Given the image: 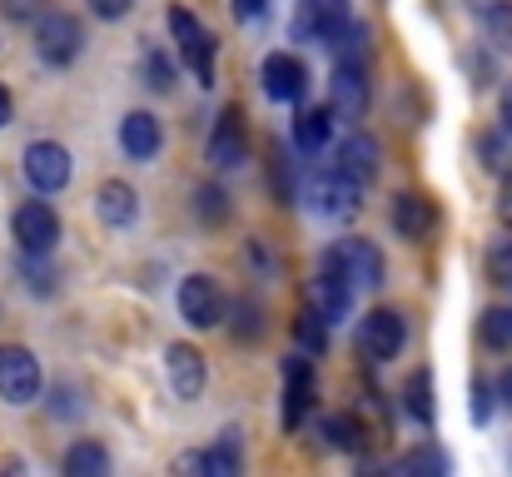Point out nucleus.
Instances as JSON below:
<instances>
[{
    "label": "nucleus",
    "instance_id": "obj_1",
    "mask_svg": "<svg viewBox=\"0 0 512 477\" xmlns=\"http://www.w3.org/2000/svg\"><path fill=\"white\" fill-rule=\"evenodd\" d=\"M304 199H309L324 219H353V214L363 209V184L329 164V169H314V174H309Z\"/></svg>",
    "mask_w": 512,
    "mask_h": 477
},
{
    "label": "nucleus",
    "instance_id": "obj_2",
    "mask_svg": "<svg viewBox=\"0 0 512 477\" xmlns=\"http://www.w3.org/2000/svg\"><path fill=\"white\" fill-rule=\"evenodd\" d=\"M358 358H368V363H388V358H398L403 353V343H408V323L398 309H373V314L358 318Z\"/></svg>",
    "mask_w": 512,
    "mask_h": 477
},
{
    "label": "nucleus",
    "instance_id": "obj_3",
    "mask_svg": "<svg viewBox=\"0 0 512 477\" xmlns=\"http://www.w3.org/2000/svg\"><path fill=\"white\" fill-rule=\"evenodd\" d=\"M10 229H15V244H20L25 259H45V254L60 244V214H55L45 199H25V204L15 209Z\"/></svg>",
    "mask_w": 512,
    "mask_h": 477
},
{
    "label": "nucleus",
    "instance_id": "obj_4",
    "mask_svg": "<svg viewBox=\"0 0 512 477\" xmlns=\"http://www.w3.org/2000/svg\"><path fill=\"white\" fill-rule=\"evenodd\" d=\"M170 35L179 40V55L194 70V80L199 85H214V35L199 25V15L184 10V5H170Z\"/></svg>",
    "mask_w": 512,
    "mask_h": 477
},
{
    "label": "nucleus",
    "instance_id": "obj_5",
    "mask_svg": "<svg viewBox=\"0 0 512 477\" xmlns=\"http://www.w3.org/2000/svg\"><path fill=\"white\" fill-rule=\"evenodd\" d=\"M35 20H40V25H35V50H40V60L55 65V70H65V65L85 50L80 20L65 15V10H50V15H35Z\"/></svg>",
    "mask_w": 512,
    "mask_h": 477
},
{
    "label": "nucleus",
    "instance_id": "obj_6",
    "mask_svg": "<svg viewBox=\"0 0 512 477\" xmlns=\"http://www.w3.org/2000/svg\"><path fill=\"white\" fill-rule=\"evenodd\" d=\"M40 383H45L40 378V358L30 348H20V343H5L0 348V398L25 408V403L40 398Z\"/></svg>",
    "mask_w": 512,
    "mask_h": 477
},
{
    "label": "nucleus",
    "instance_id": "obj_7",
    "mask_svg": "<svg viewBox=\"0 0 512 477\" xmlns=\"http://www.w3.org/2000/svg\"><path fill=\"white\" fill-rule=\"evenodd\" d=\"M309 309L324 318V323H343L348 309H353V284H348V274L339 269L334 249L319 259V274H314V289H309Z\"/></svg>",
    "mask_w": 512,
    "mask_h": 477
},
{
    "label": "nucleus",
    "instance_id": "obj_8",
    "mask_svg": "<svg viewBox=\"0 0 512 477\" xmlns=\"http://www.w3.org/2000/svg\"><path fill=\"white\" fill-rule=\"evenodd\" d=\"M259 85H264L269 100L294 105V100L309 95V65H304L299 55H289V50H274V55H264V65H259Z\"/></svg>",
    "mask_w": 512,
    "mask_h": 477
},
{
    "label": "nucleus",
    "instance_id": "obj_9",
    "mask_svg": "<svg viewBox=\"0 0 512 477\" xmlns=\"http://www.w3.org/2000/svg\"><path fill=\"white\" fill-rule=\"evenodd\" d=\"M70 174H75V164H70V150H65V145H55V140H35V145L25 150V179H30L40 194L65 189Z\"/></svg>",
    "mask_w": 512,
    "mask_h": 477
},
{
    "label": "nucleus",
    "instance_id": "obj_10",
    "mask_svg": "<svg viewBox=\"0 0 512 477\" xmlns=\"http://www.w3.org/2000/svg\"><path fill=\"white\" fill-rule=\"evenodd\" d=\"M348 15H353L348 0H299V10H294V35L329 45L339 30H348Z\"/></svg>",
    "mask_w": 512,
    "mask_h": 477
},
{
    "label": "nucleus",
    "instance_id": "obj_11",
    "mask_svg": "<svg viewBox=\"0 0 512 477\" xmlns=\"http://www.w3.org/2000/svg\"><path fill=\"white\" fill-rule=\"evenodd\" d=\"M179 314L189 318V328H214L224 318V289L209 274H189L179 284Z\"/></svg>",
    "mask_w": 512,
    "mask_h": 477
},
{
    "label": "nucleus",
    "instance_id": "obj_12",
    "mask_svg": "<svg viewBox=\"0 0 512 477\" xmlns=\"http://www.w3.org/2000/svg\"><path fill=\"white\" fill-rule=\"evenodd\" d=\"M334 259H339V269L348 274L353 294L383 284V254H378V244H368V239H339L334 244Z\"/></svg>",
    "mask_w": 512,
    "mask_h": 477
},
{
    "label": "nucleus",
    "instance_id": "obj_13",
    "mask_svg": "<svg viewBox=\"0 0 512 477\" xmlns=\"http://www.w3.org/2000/svg\"><path fill=\"white\" fill-rule=\"evenodd\" d=\"M165 373H170L174 398H184V403H194V398L204 393V383H209L204 353L189 348V343H170V353H165Z\"/></svg>",
    "mask_w": 512,
    "mask_h": 477
},
{
    "label": "nucleus",
    "instance_id": "obj_14",
    "mask_svg": "<svg viewBox=\"0 0 512 477\" xmlns=\"http://www.w3.org/2000/svg\"><path fill=\"white\" fill-rule=\"evenodd\" d=\"M204 155H209L214 169H239V164L249 159V135H244V115H239V110H224V115H219V125H214Z\"/></svg>",
    "mask_w": 512,
    "mask_h": 477
},
{
    "label": "nucleus",
    "instance_id": "obj_15",
    "mask_svg": "<svg viewBox=\"0 0 512 477\" xmlns=\"http://www.w3.org/2000/svg\"><path fill=\"white\" fill-rule=\"evenodd\" d=\"M329 90H334V110H343L348 120H358V115L368 110V70H363V60H348V55H339Z\"/></svg>",
    "mask_w": 512,
    "mask_h": 477
},
{
    "label": "nucleus",
    "instance_id": "obj_16",
    "mask_svg": "<svg viewBox=\"0 0 512 477\" xmlns=\"http://www.w3.org/2000/svg\"><path fill=\"white\" fill-rule=\"evenodd\" d=\"M309 403H314V368L309 358H289L284 363V428L289 433H299Z\"/></svg>",
    "mask_w": 512,
    "mask_h": 477
},
{
    "label": "nucleus",
    "instance_id": "obj_17",
    "mask_svg": "<svg viewBox=\"0 0 512 477\" xmlns=\"http://www.w3.org/2000/svg\"><path fill=\"white\" fill-rule=\"evenodd\" d=\"M393 229H398L408 244L433 239V229H438V209H433V199H423V194H398V199H393Z\"/></svg>",
    "mask_w": 512,
    "mask_h": 477
},
{
    "label": "nucleus",
    "instance_id": "obj_18",
    "mask_svg": "<svg viewBox=\"0 0 512 477\" xmlns=\"http://www.w3.org/2000/svg\"><path fill=\"white\" fill-rule=\"evenodd\" d=\"M160 145H165V130H160V120L150 115V110H135V115H125V125H120V150L130 159H155L160 155Z\"/></svg>",
    "mask_w": 512,
    "mask_h": 477
},
{
    "label": "nucleus",
    "instance_id": "obj_19",
    "mask_svg": "<svg viewBox=\"0 0 512 477\" xmlns=\"http://www.w3.org/2000/svg\"><path fill=\"white\" fill-rule=\"evenodd\" d=\"M378 140L373 135H348L339 145V155H334V169H343L348 179H358L363 189L373 184V174H378Z\"/></svg>",
    "mask_w": 512,
    "mask_h": 477
},
{
    "label": "nucleus",
    "instance_id": "obj_20",
    "mask_svg": "<svg viewBox=\"0 0 512 477\" xmlns=\"http://www.w3.org/2000/svg\"><path fill=\"white\" fill-rule=\"evenodd\" d=\"M95 209H100V219H105V224L125 229V224H135L140 199H135V189H130L125 179H105V184H100V194H95Z\"/></svg>",
    "mask_w": 512,
    "mask_h": 477
},
{
    "label": "nucleus",
    "instance_id": "obj_21",
    "mask_svg": "<svg viewBox=\"0 0 512 477\" xmlns=\"http://www.w3.org/2000/svg\"><path fill=\"white\" fill-rule=\"evenodd\" d=\"M329 130H334V110H324V105L299 110V120H294V140H299V150H324V145H329Z\"/></svg>",
    "mask_w": 512,
    "mask_h": 477
},
{
    "label": "nucleus",
    "instance_id": "obj_22",
    "mask_svg": "<svg viewBox=\"0 0 512 477\" xmlns=\"http://www.w3.org/2000/svg\"><path fill=\"white\" fill-rule=\"evenodd\" d=\"M65 473H70V477H105V473H110V453H105L100 443L80 438V443L65 453Z\"/></svg>",
    "mask_w": 512,
    "mask_h": 477
},
{
    "label": "nucleus",
    "instance_id": "obj_23",
    "mask_svg": "<svg viewBox=\"0 0 512 477\" xmlns=\"http://www.w3.org/2000/svg\"><path fill=\"white\" fill-rule=\"evenodd\" d=\"M403 403H408V413H413L418 423H433V418H438V403H433V373H428V368L408 378V388H403Z\"/></svg>",
    "mask_w": 512,
    "mask_h": 477
},
{
    "label": "nucleus",
    "instance_id": "obj_24",
    "mask_svg": "<svg viewBox=\"0 0 512 477\" xmlns=\"http://www.w3.org/2000/svg\"><path fill=\"white\" fill-rule=\"evenodd\" d=\"M483 30H488V40L498 50L512 55V0H488L483 5Z\"/></svg>",
    "mask_w": 512,
    "mask_h": 477
},
{
    "label": "nucleus",
    "instance_id": "obj_25",
    "mask_svg": "<svg viewBox=\"0 0 512 477\" xmlns=\"http://www.w3.org/2000/svg\"><path fill=\"white\" fill-rule=\"evenodd\" d=\"M478 333H483V343L488 348H512V309L503 304V309H488V314L478 318Z\"/></svg>",
    "mask_w": 512,
    "mask_h": 477
},
{
    "label": "nucleus",
    "instance_id": "obj_26",
    "mask_svg": "<svg viewBox=\"0 0 512 477\" xmlns=\"http://www.w3.org/2000/svg\"><path fill=\"white\" fill-rule=\"evenodd\" d=\"M324 438H329V448H343V453H358V448H363V428H358L353 413L324 418Z\"/></svg>",
    "mask_w": 512,
    "mask_h": 477
},
{
    "label": "nucleus",
    "instance_id": "obj_27",
    "mask_svg": "<svg viewBox=\"0 0 512 477\" xmlns=\"http://www.w3.org/2000/svg\"><path fill=\"white\" fill-rule=\"evenodd\" d=\"M140 75H145V85H150L155 95H170L174 90V65L160 50H145V55H140Z\"/></svg>",
    "mask_w": 512,
    "mask_h": 477
},
{
    "label": "nucleus",
    "instance_id": "obj_28",
    "mask_svg": "<svg viewBox=\"0 0 512 477\" xmlns=\"http://www.w3.org/2000/svg\"><path fill=\"white\" fill-rule=\"evenodd\" d=\"M294 338L304 343V353H324L329 348V323L309 309V314H299V323H294Z\"/></svg>",
    "mask_w": 512,
    "mask_h": 477
},
{
    "label": "nucleus",
    "instance_id": "obj_29",
    "mask_svg": "<svg viewBox=\"0 0 512 477\" xmlns=\"http://www.w3.org/2000/svg\"><path fill=\"white\" fill-rule=\"evenodd\" d=\"M199 214H204V224H224L229 219V194L219 184H204L199 189Z\"/></svg>",
    "mask_w": 512,
    "mask_h": 477
},
{
    "label": "nucleus",
    "instance_id": "obj_30",
    "mask_svg": "<svg viewBox=\"0 0 512 477\" xmlns=\"http://www.w3.org/2000/svg\"><path fill=\"white\" fill-rule=\"evenodd\" d=\"M488 279L503 284V289H512V239H503V244L488 249Z\"/></svg>",
    "mask_w": 512,
    "mask_h": 477
},
{
    "label": "nucleus",
    "instance_id": "obj_31",
    "mask_svg": "<svg viewBox=\"0 0 512 477\" xmlns=\"http://www.w3.org/2000/svg\"><path fill=\"white\" fill-rule=\"evenodd\" d=\"M393 468H398V473H443V468H448V458H443V453H423V448H418V453L398 458Z\"/></svg>",
    "mask_w": 512,
    "mask_h": 477
},
{
    "label": "nucleus",
    "instance_id": "obj_32",
    "mask_svg": "<svg viewBox=\"0 0 512 477\" xmlns=\"http://www.w3.org/2000/svg\"><path fill=\"white\" fill-rule=\"evenodd\" d=\"M234 333H239V338H259V333H264V318H259V304H239V318H234Z\"/></svg>",
    "mask_w": 512,
    "mask_h": 477
},
{
    "label": "nucleus",
    "instance_id": "obj_33",
    "mask_svg": "<svg viewBox=\"0 0 512 477\" xmlns=\"http://www.w3.org/2000/svg\"><path fill=\"white\" fill-rule=\"evenodd\" d=\"M0 10H5L10 20H35V15L45 10V0H0Z\"/></svg>",
    "mask_w": 512,
    "mask_h": 477
},
{
    "label": "nucleus",
    "instance_id": "obj_34",
    "mask_svg": "<svg viewBox=\"0 0 512 477\" xmlns=\"http://www.w3.org/2000/svg\"><path fill=\"white\" fill-rule=\"evenodd\" d=\"M130 5H135V0H90V10H95L100 20H120V15H130Z\"/></svg>",
    "mask_w": 512,
    "mask_h": 477
},
{
    "label": "nucleus",
    "instance_id": "obj_35",
    "mask_svg": "<svg viewBox=\"0 0 512 477\" xmlns=\"http://www.w3.org/2000/svg\"><path fill=\"white\" fill-rule=\"evenodd\" d=\"M498 130L512 140V80L503 85V95H498Z\"/></svg>",
    "mask_w": 512,
    "mask_h": 477
},
{
    "label": "nucleus",
    "instance_id": "obj_36",
    "mask_svg": "<svg viewBox=\"0 0 512 477\" xmlns=\"http://www.w3.org/2000/svg\"><path fill=\"white\" fill-rule=\"evenodd\" d=\"M234 10H239V20H259L269 10V0H234Z\"/></svg>",
    "mask_w": 512,
    "mask_h": 477
},
{
    "label": "nucleus",
    "instance_id": "obj_37",
    "mask_svg": "<svg viewBox=\"0 0 512 477\" xmlns=\"http://www.w3.org/2000/svg\"><path fill=\"white\" fill-rule=\"evenodd\" d=\"M498 219H503V224H512V174L503 179V189H498Z\"/></svg>",
    "mask_w": 512,
    "mask_h": 477
},
{
    "label": "nucleus",
    "instance_id": "obj_38",
    "mask_svg": "<svg viewBox=\"0 0 512 477\" xmlns=\"http://www.w3.org/2000/svg\"><path fill=\"white\" fill-rule=\"evenodd\" d=\"M5 125H10V95L0 90V130H5Z\"/></svg>",
    "mask_w": 512,
    "mask_h": 477
},
{
    "label": "nucleus",
    "instance_id": "obj_39",
    "mask_svg": "<svg viewBox=\"0 0 512 477\" xmlns=\"http://www.w3.org/2000/svg\"><path fill=\"white\" fill-rule=\"evenodd\" d=\"M498 393H503V403L512 408V368H508V378H503V388H498Z\"/></svg>",
    "mask_w": 512,
    "mask_h": 477
},
{
    "label": "nucleus",
    "instance_id": "obj_40",
    "mask_svg": "<svg viewBox=\"0 0 512 477\" xmlns=\"http://www.w3.org/2000/svg\"><path fill=\"white\" fill-rule=\"evenodd\" d=\"M508 309H512V304H508Z\"/></svg>",
    "mask_w": 512,
    "mask_h": 477
}]
</instances>
